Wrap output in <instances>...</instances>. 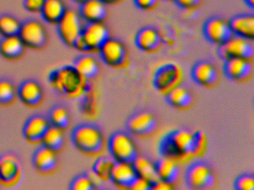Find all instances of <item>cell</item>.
I'll return each mask as SVG.
<instances>
[{
    "label": "cell",
    "instance_id": "cell-1",
    "mask_svg": "<svg viewBox=\"0 0 254 190\" xmlns=\"http://www.w3.org/2000/svg\"><path fill=\"white\" fill-rule=\"evenodd\" d=\"M49 83L54 90L69 97L85 95L88 89L87 79L81 75L72 65H64L49 74Z\"/></svg>",
    "mask_w": 254,
    "mask_h": 190
},
{
    "label": "cell",
    "instance_id": "cell-2",
    "mask_svg": "<svg viewBox=\"0 0 254 190\" xmlns=\"http://www.w3.org/2000/svg\"><path fill=\"white\" fill-rule=\"evenodd\" d=\"M70 139L77 149L90 155L99 154L105 146L103 132L94 123L77 124L71 131Z\"/></svg>",
    "mask_w": 254,
    "mask_h": 190
},
{
    "label": "cell",
    "instance_id": "cell-3",
    "mask_svg": "<svg viewBox=\"0 0 254 190\" xmlns=\"http://www.w3.org/2000/svg\"><path fill=\"white\" fill-rule=\"evenodd\" d=\"M193 134L187 129L169 131L158 141V151L163 157L183 158L192 155Z\"/></svg>",
    "mask_w": 254,
    "mask_h": 190
},
{
    "label": "cell",
    "instance_id": "cell-4",
    "mask_svg": "<svg viewBox=\"0 0 254 190\" xmlns=\"http://www.w3.org/2000/svg\"><path fill=\"white\" fill-rule=\"evenodd\" d=\"M107 148L110 157L114 161L132 163L138 154L134 141L128 132L125 131L113 132L108 138Z\"/></svg>",
    "mask_w": 254,
    "mask_h": 190
},
{
    "label": "cell",
    "instance_id": "cell-5",
    "mask_svg": "<svg viewBox=\"0 0 254 190\" xmlns=\"http://www.w3.org/2000/svg\"><path fill=\"white\" fill-rule=\"evenodd\" d=\"M187 187L191 190H209L215 183L212 168L206 162L194 160L187 166L184 173Z\"/></svg>",
    "mask_w": 254,
    "mask_h": 190
},
{
    "label": "cell",
    "instance_id": "cell-6",
    "mask_svg": "<svg viewBox=\"0 0 254 190\" xmlns=\"http://www.w3.org/2000/svg\"><path fill=\"white\" fill-rule=\"evenodd\" d=\"M84 25L78 10L67 7L56 25L59 38L65 45L72 47L74 42L81 35Z\"/></svg>",
    "mask_w": 254,
    "mask_h": 190
},
{
    "label": "cell",
    "instance_id": "cell-7",
    "mask_svg": "<svg viewBox=\"0 0 254 190\" xmlns=\"http://www.w3.org/2000/svg\"><path fill=\"white\" fill-rule=\"evenodd\" d=\"M182 77V70L179 65L175 62H165L159 65L153 73L152 85L156 90L165 94L180 84Z\"/></svg>",
    "mask_w": 254,
    "mask_h": 190
},
{
    "label": "cell",
    "instance_id": "cell-8",
    "mask_svg": "<svg viewBox=\"0 0 254 190\" xmlns=\"http://www.w3.org/2000/svg\"><path fill=\"white\" fill-rule=\"evenodd\" d=\"M18 36L26 48L41 49L48 42V34L41 21L29 19L21 22Z\"/></svg>",
    "mask_w": 254,
    "mask_h": 190
},
{
    "label": "cell",
    "instance_id": "cell-9",
    "mask_svg": "<svg viewBox=\"0 0 254 190\" xmlns=\"http://www.w3.org/2000/svg\"><path fill=\"white\" fill-rule=\"evenodd\" d=\"M254 53V46L251 40L236 35L232 36L217 48V55L223 61L231 58L251 59Z\"/></svg>",
    "mask_w": 254,
    "mask_h": 190
},
{
    "label": "cell",
    "instance_id": "cell-10",
    "mask_svg": "<svg viewBox=\"0 0 254 190\" xmlns=\"http://www.w3.org/2000/svg\"><path fill=\"white\" fill-rule=\"evenodd\" d=\"M97 52L101 60L108 66L121 67L127 61V49L124 43L119 39L110 37Z\"/></svg>",
    "mask_w": 254,
    "mask_h": 190
},
{
    "label": "cell",
    "instance_id": "cell-11",
    "mask_svg": "<svg viewBox=\"0 0 254 190\" xmlns=\"http://www.w3.org/2000/svg\"><path fill=\"white\" fill-rule=\"evenodd\" d=\"M21 166L17 157L12 153L0 154V184L5 187H14L22 179Z\"/></svg>",
    "mask_w": 254,
    "mask_h": 190
},
{
    "label": "cell",
    "instance_id": "cell-12",
    "mask_svg": "<svg viewBox=\"0 0 254 190\" xmlns=\"http://www.w3.org/2000/svg\"><path fill=\"white\" fill-rule=\"evenodd\" d=\"M157 120L152 113L147 110L136 111L126 121L127 132L137 137H146L154 132Z\"/></svg>",
    "mask_w": 254,
    "mask_h": 190
},
{
    "label": "cell",
    "instance_id": "cell-13",
    "mask_svg": "<svg viewBox=\"0 0 254 190\" xmlns=\"http://www.w3.org/2000/svg\"><path fill=\"white\" fill-rule=\"evenodd\" d=\"M205 38L212 44H222L233 36L228 20L221 16H212L203 25Z\"/></svg>",
    "mask_w": 254,
    "mask_h": 190
},
{
    "label": "cell",
    "instance_id": "cell-14",
    "mask_svg": "<svg viewBox=\"0 0 254 190\" xmlns=\"http://www.w3.org/2000/svg\"><path fill=\"white\" fill-rule=\"evenodd\" d=\"M87 52L97 51L100 46L110 37L109 30L103 22H85L81 31Z\"/></svg>",
    "mask_w": 254,
    "mask_h": 190
},
{
    "label": "cell",
    "instance_id": "cell-15",
    "mask_svg": "<svg viewBox=\"0 0 254 190\" xmlns=\"http://www.w3.org/2000/svg\"><path fill=\"white\" fill-rule=\"evenodd\" d=\"M17 96L27 106L35 107L42 102L44 90L39 82L28 79L17 88Z\"/></svg>",
    "mask_w": 254,
    "mask_h": 190
},
{
    "label": "cell",
    "instance_id": "cell-16",
    "mask_svg": "<svg viewBox=\"0 0 254 190\" xmlns=\"http://www.w3.org/2000/svg\"><path fill=\"white\" fill-rule=\"evenodd\" d=\"M191 77L199 86H212L218 81V71L212 62L200 59L191 67Z\"/></svg>",
    "mask_w": 254,
    "mask_h": 190
},
{
    "label": "cell",
    "instance_id": "cell-17",
    "mask_svg": "<svg viewBox=\"0 0 254 190\" xmlns=\"http://www.w3.org/2000/svg\"><path fill=\"white\" fill-rule=\"evenodd\" d=\"M50 125L48 118L46 116L34 114L25 122L22 129L23 136L31 143H40L43 135Z\"/></svg>",
    "mask_w": 254,
    "mask_h": 190
},
{
    "label": "cell",
    "instance_id": "cell-18",
    "mask_svg": "<svg viewBox=\"0 0 254 190\" xmlns=\"http://www.w3.org/2000/svg\"><path fill=\"white\" fill-rule=\"evenodd\" d=\"M223 73L229 80H244L253 72V65L250 59L245 58H231L224 60Z\"/></svg>",
    "mask_w": 254,
    "mask_h": 190
},
{
    "label": "cell",
    "instance_id": "cell-19",
    "mask_svg": "<svg viewBox=\"0 0 254 190\" xmlns=\"http://www.w3.org/2000/svg\"><path fill=\"white\" fill-rule=\"evenodd\" d=\"M137 177L132 163L114 161L110 173L111 182L120 188L128 189Z\"/></svg>",
    "mask_w": 254,
    "mask_h": 190
},
{
    "label": "cell",
    "instance_id": "cell-20",
    "mask_svg": "<svg viewBox=\"0 0 254 190\" xmlns=\"http://www.w3.org/2000/svg\"><path fill=\"white\" fill-rule=\"evenodd\" d=\"M32 162L38 172L44 174L53 172L57 166V151L41 145L34 151Z\"/></svg>",
    "mask_w": 254,
    "mask_h": 190
},
{
    "label": "cell",
    "instance_id": "cell-21",
    "mask_svg": "<svg viewBox=\"0 0 254 190\" xmlns=\"http://www.w3.org/2000/svg\"><path fill=\"white\" fill-rule=\"evenodd\" d=\"M161 43V36L154 27H143L135 35V45L142 51H155L160 48Z\"/></svg>",
    "mask_w": 254,
    "mask_h": 190
},
{
    "label": "cell",
    "instance_id": "cell-22",
    "mask_svg": "<svg viewBox=\"0 0 254 190\" xmlns=\"http://www.w3.org/2000/svg\"><path fill=\"white\" fill-rule=\"evenodd\" d=\"M233 35L243 37L253 41L254 39V16L251 13H242L233 16L228 20Z\"/></svg>",
    "mask_w": 254,
    "mask_h": 190
},
{
    "label": "cell",
    "instance_id": "cell-23",
    "mask_svg": "<svg viewBox=\"0 0 254 190\" xmlns=\"http://www.w3.org/2000/svg\"><path fill=\"white\" fill-rule=\"evenodd\" d=\"M78 13L84 22H103L106 17V4L100 0H86L80 4Z\"/></svg>",
    "mask_w": 254,
    "mask_h": 190
},
{
    "label": "cell",
    "instance_id": "cell-24",
    "mask_svg": "<svg viewBox=\"0 0 254 190\" xmlns=\"http://www.w3.org/2000/svg\"><path fill=\"white\" fill-rule=\"evenodd\" d=\"M26 46L18 34L4 36L0 39V55L5 59H16L24 53Z\"/></svg>",
    "mask_w": 254,
    "mask_h": 190
},
{
    "label": "cell",
    "instance_id": "cell-25",
    "mask_svg": "<svg viewBox=\"0 0 254 190\" xmlns=\"http://www.w3.org/2000/svg\"><path fill=\"white\" fill-rule=\"evenodd\" d=\"M154 163L156 175L158 179L171 184H174L176 181L179 174V169L175 159L161 156Z\"/></svg>",
    "mask_w": 254,
    "mask_h": 190
},
{
    "label": "cell",
    "instance_id": "cell-26",
    "mask_svg": "<svg viewBox=\"0 0 254 190\" xmlns=\"http://www.w3.org/2000/svg\"><path fill=\"white\" fill-rule=\"evenodd\" d=\"M72 66L84 78H93L99 74V63L95 56L90 52L83 53L75 58Z\"/></svg>",
    "mask_w": 254,
    "mask_h": 190
},
{
    "label": "cell",
    "instance_id": "cell-27",
    "mask_svg": "<svg viewBox=\"0 0 254 190\" xmlns=\"http://www.w3.org/2000/svg\"><path fill=\"white\" fill-rule=\"evenodd\" d=\"M66 8L67 7L64 0H44L40 13L46 22L56 25L66 11Z\"/></svg>",
    "mask_w": 254,
    "mask_h": 190
},
{
    "label": "cell",
    "instance_id": "cell-28",
    "mask_svg": "<svg viewBox=\"0 0 254 190\" xmlns=\"http://www.w3.org/2000/svg\"><path fill=\"white\" fill-rule=\"evenodd\" d=\"M165 99L169 105L176 108H187L192 102L191 94L181 84L177 85L165 93Z\"/></svg>",
    "mask_w": 254,
    "mask_h": 190
},
{
    "label": "cell",
    "instance_id": "cell-29",
    "mask_svg": "<svg viewBox=\"0 0 254 190\" xmlns=\"http://www.w3.org/2000/svg\"><path fill=\"white\" fill-rule=\"evenodd\" d=\"M64 143V129L58 126L50 125L41 138L40 144L58 151Z\"/></svg>",
    "mask_w": 254,
    "mask_h": 190
},
{
    "label": "cell",
    "instance_id": "cell-30",
    "mask_svg": "<svg viewBox=\"0 0 254 190\" xmlns=\"http://www.w3.org/2000/svg\"><path fill=\"white\" fill-rule=\"evenodd\" d=\"M132 165L138 177L145 178L151 182L157 179L154 163L148 157L137 154L132 161Z\"/></svg>",
    "mask_w": 254,
    "mask_h": 190
},
{
    "label": "cell",
    "instance_id": "cell-31",
    "mask_svg": "<svg viewBox=\"0 0 254 190\" xmlns=\"http://www.w3.org/2000/svg\"><path fill=\"white\" fill-rule=\"evenodd\" d=\"M47 118L50 125L64 129L69 124V111L64 105L62 104H57L50 108Z\"/></svg>",
    "mask_w": 254,
    "mask_h": 190
},
{
    "label": "cell",
    "instance_id": "cell-32",
    "mask_svg": "<svg viewBox=\"0 0 254 190\" xmlns=\"http://www.w3.org/2000/svg\"><path fill=\"white\" fill-rule=\"evenodd\" d=\"M21 22L13 15L3 13L0 15V35H16L20 31Z\"/></svg>",
    "mask_w": 254,
    "mask_h": 190
},
{
    "label": "cell",
    "instance_id": "cell-33",
    "mask_svg": "<svg viewBox=\"0 0 254 190\" xmlns=\"http://www.w3.org/2000/svg\"><path fill=\"white\" fill-rule=\"evenodd\" d=\"M114 160L108 156L102 155L98 157L92 165V172L103 180H109L111 168Z\"/></svg>",
    "mask_w": 254,
    "mask_h": 190
},
{
    "label": "cell",
    "instance_id": "cell-34",
    "mask_svg": "<svg viewBox=\"0 0 254 190\" xmlns=\"http://www.w3.org/2000/svg\"><path fill=\"white\" fill-rule=\"evenodd\" d=\"M17 96L14 83L7 78H0V105H8Z\"/></svg>",
    "mask_w": 254,
    "mask_h": 190
},
{
    "label": "cell",
    "instance_id": "cell-35",
    "mask_svg": "<svg viewBox=\"0 0 254 190\" xmlns=\"http://www.w3.org/2000/svg\"><path fill=\"white\" fill-rule=\"evenodd\" d=\"M69 189L70 190H92L95 188L89 173L84 172L72 178Z\"/></svg>",
    "mask_w": 254,
    "mask_h": 190
},
{
    "label": "cell",
    "instance_id": "cell-36",
    "mask_svg": "<svg viewBox=\"0 0 254 190\" xmlns=\"http://www.w3.org/2000/svg\"><path fill=\"white\" fill-rule=\"evenodd\" d=\"M193 134V145L191 154L192 155L200 156L202 155L204 152L206 148V135L202 131L197 130Z\"/></svg>",
    "mask_w": 254,
    "mask_h": 190
},
{
    "label": "cell",
    "instance_id": "cell-37",
    "mask_svg": "<svg viewBox=\"0 0 254 190\" xmlns=\"http://www.w3.org/2000/svg\"><path fill=\"white\" fill-rule=\"evenodd\" d=\"M236 190H254V176L252 174L242 173L236 177L233 183Z\"/></svg>",
    "mask_w": 254,
    "mask_h": 190
},
{
    "label": "cell",
    "instance_id": "cell-38",
    "mask_svg": "<svg viewBox=\"0 0 254 190\" xmlns=\"http://www.w3.org/2000/svg\"><path fill=\"white\" fill-rule=\"evenodd\" d=\"M44 0H23V7L27 11L32 13H40Z\"/></svg>",
    "mask_w": 254,
    "mask_h": 190
},
{
    "label": "cell",
    "instance_id": "cell-39",
    "mask_svg": "<svg viewBox=\"0 0 254 190\" xmlns=\"http://www.w3.org/2000/svg\"><path fill=\"white\" fill-rule=\"evenodd\" d=\"M151 181L145 178L137 176L128 189L133 190H151Z\"/></svg>",
    "mask_w": 254,
    "mask_h": 190
},
{
    "label": "cell",
    "instance_id": "cell-40",
    "mask_svg": "<svg viewBox=\"0 0 254 190\" xmlns=\"http://www.w3.org/2000/svg\"><path fill=\"white\" fill-rule=\"evenodd\" d=\"M138 8L141 10H149L157 5L158 0H133Z\"/></svg>",
    "mask_w": 254,
    "mask_h": 190
},
{
    "label": "cell",
    "instance_id": "cell-41",
    "mask_svg": "<svg viewBox=\"0 0 254 190\" xmlns=\"http://www.w3.org/2000/svg\"><path fill=\"white\" fill-rule=\"evenodd\" d=\"M172 186L173 184L157 178L151 183V190H170L173 189Z\"/></svg>",
    "mask_w": 254,
    "mask_h": 190
},
{
    "label": "cell",
    "instance_id": "cell-42",
    "mask_svg": "<svg viewBox=\"0 0 254 190\" xmlns=\"http://www.w3.org/2000/svg\"><path fill=\"white\" fill-rule=\"evenodd\" d=\"M183 9H193L197 7L200 3V0H174Z\"/></svg>",
    "mask_w": 254,
    "mask_h": 190
},
{
    "label": "cell",
    "instance_id": "cell-43",
    "mask_svg": "<svg viewBox=\"0 0 254 190\" xmlns=\"http://www.w3.org/2000/svg\"><path fill=\"white\" fill-rule=\"evenodd\" d=\"M101 1L104 3L105 4H117L119 1H121V0H100Z\"/></svg>",
    "mask_w": 254,
    "mask_h": 190
},
{
    "label": "cell",
    "instance_id": "cell-44",
    "mask_svg": "<svg viewBox=\"0 0 254 190\" xmlns=\"http://www.w3.org/2000/svg\"><path fill=\"white\" fill-rule=\"evenodd\" d=\"M244 1L249 7H252V8L254 7V0H244Z\"/></svg>",
    "mask_w": 254,
    "mask_h": 190
},
{
    "label": "cell",
    "instance_id": "cell-45",
    "mask_svg": "<svg viewBox=\"0 0 254 190\" xmlns=\"http://www.w3.org/2000/svg\"><path fill=\"white\" fill-rule=\"evenodd\" d=\"M72 1H74V2L77 3V4H81V3L84 2V1H85L86 0H72Z\"/></svg>",
    "mask_w": 254,
    "mask_h": 190
}]
</instances>
